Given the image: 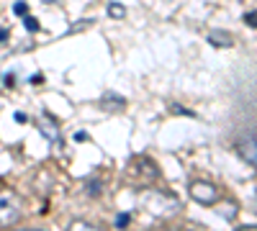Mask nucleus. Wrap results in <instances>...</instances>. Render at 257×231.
Segmentation results:
<instances>
[{
    "mask_svg": "<svg viewBox=\"0 0 257 231\" xmlns=\"http://www.w3.org/2000/svg\"><path fill=\"white\" fill-rule=\"evenodd\" d=\"M128 218H132V216H128V213H118V216H116V226H118V228H126Z\"/></svg>",
    "mask_w": 257,
    "mask_h": 231,
    "instance_id": "obj_10",
    "label": "nucleus"
},
{
    "mask_svg": "<svg viewBox=\"0 0 257 231\" xmlns=\"http://www.w3.org/2000/svg\"><path fill=\"white\" fill-rule=\"evenodd\" d=\"M24 24H26V29H29V31H39V21H36V18H31V16H26Z\"/></svg>",
    "mask_w": 257,
    "mask_h": 231,
    "instance_id": "obj_9",
    "label": "nucleus"
},
{
    "mask_svg": "<svg viewBox=\"0 0 257 231\" xmlns=\"http://www.w3.org/2000/svg\"><path fill=\"white\" fill-rule=\"evenodd\" d=\"M100 106H103L105 111H123V106H126V100H123L121 95H113V93H105V95H103V100H100Z\"/></svg>",
    "mask_w": 257,
    "mask_h": 231,
    "instance_id": "obj_5",
    "label": "nucleus"
},
{
    "mask_svg": "<svg viewBox=\"0 0 257 231\" xmlns=\"http://www.w3.org/2000/svg\"><path fill=\"white\" fill-rule=\"evenodd\" d=\"M254 203H257V195H254Z\"/></svg>",
    "mask_w": 257,
    "mask_h": 231,
    "instance_id": "obj_17",
    "label": "nucleus"
},
{
    "mask_svg": "<svg viewBox=\"0 0 257 231\" xmlns=\"http://www.w3.org/2000/svg\"><path fill=\"white\" fill-rule=\"evenodd\" d=\"M208 41H211L213 47H231V44H234L231 34H226V31H216V34H211V36H208Z\"/></svg>",
    "mask_w": 257,
    "mask_h": 231,
    "instance_id": "obj_6",
    "label": "nucleus"
},
{
    "mask_svg": "<svg viewBox=\"0 0 257 231\" xmlns=\"http://www.w3.org/2000/svg\"><path fill=\"white\" fill-rule=\"evenodd\" d=\"M21 218V200L11 190H0V228H11Z\"/></svg>",
    "mask_w": 257,
    "mask_h": 231,
    "instance_id": "obj_1",
    "label": "nucleus"
},
{
    "mask_svg": "<svg viewBox=\"0 0 257 231\" xmlns=\"http://www.w3.org/2000/svg\"><path fill=\"white\" fill-rule=\"evenodd\" d=\"M67 231H103V228H98V226H93V223H88V221H72V223L67 226Z\"/></svg>",
    "mask_w": 257,
    "mask_h": 231,
    "instance_id": "obj_7",
    "label": "nucleus"
},
{
    "mask_svg": "<svg viewBox=\"0 0 257 231\" xmlns=\"http://www.w3.org/2000/svg\"><path fill=\"white\" fill-rule=\"evenodd\" d=\"M13 11H16L18 16H26V3H16V6H13Z\"/></svg>",
    "mask_w": 257,
    "mask_h": 231,
    "instance_id": "obj_12",
    "label": "nucleus"
},
{
    "mask_svg": "<svg viewBox=\"0 0 257 231\" xmlns=\"http://www.w3.org/2000/svg\"><path fill=\"white\" fill-rule=\"evenodd\" d=\"M39 131L44 134L49 141H59V129H57L54 121H49V116H44V118L39 121Z\"/></svg>",
    "mask_w": 257,
    "mask_h": 231,
    "instance_id": "obj_4",
    "label": "nucleus"
},
{
    "mask_svg": "<svg viewBox=\"0 0 257 231\" xmlns=\"http://www.w3.org/2000/svg\"><path fill=\"white\" fill-rule=\"evenodd\" d=\"M108 16H113V18H123V16H126V8L118 6V3H111V6H108Z\"/></svg>",
    "mask_w": 257,
    "mask_h": 231,
    "instance_id": "obj_8",
    "label": "nucleus"
},
{
    "mask_svg": "<svg viewBox=\"0 0 257 231\" xmlns=\"http://www.w3.org/2000/svg\"><path fill=\"white\" fill-rule=\"evenodd\" d=\"M190 198L203 205H213L219 200V187L206 180H196V182H190Z\"/></svg>",
    "mask_w": 257,
    "mask_h": 231,
    "instance_id": "obj_2",
    "label": "nucleus"
},
{
    "mask_svg": "<svg viewBox=\"0 0 257 231\" xmlns=\"http://www.w3.org/2000/svg\"><path fill=\"white\" fill-rule=\"evenodd\" d=\"M6 39V31H0V41H3Z\"/></svg>",
    "mask_w": 257,
    "mask_h": 231,
    "instance_id": "obj_16",
    "label": "nucleus"
},
{
    "mask_svg": "<svg viewBox=\"0 0 257 231\" xmlns=\"http://www.w3.org/2000/svg\"><path fill=\"white\" fill-rule=\"evenodd\" d=\"M244 21H247V26L257 29V13H254V11H252V13H247V16H244Z\"/></svg>",
    "mask_w": 257,
    "mask_h": 231,
    "instance_id": "obj_11",
    "label": "nucleus"
},
{
    "mask_svg": "<svg viewBox=\"0 0 257 231\" xmlns=\"http://www.w3.org/2000/svg\"><path fill=\"white\" fill-rule=\"evenodd\" d=\"M237 231H257V226H242V228H237Z\"/></svg>",
    "mask_w": 257,
    "mask_h": 231,
    "instance_id": "obj_13",
    "label": "nucleus"
},
{
    "mask_svg": "<svg viewBox=\"0 0 257 231\" xmlns=\"http://www.w3.org/2000/svg\"><path fill=\"white\" fill-rule=\"evenodd\" d=\"M16 231H44V228H16Z\"/></svg>",
    "mask_w": 257,
    "mask_h": 231,
    "instance_id": "obj_14",
    "label": "nucleus"
},
{
    "mask_svg": "<svg viewBox=\"0 0 257 231\" xmlns=\"http://www.w3.org/2000/svg\"><path fill=\"white\" fill-rule=\"evenodd\" d=\"M234 149H237V154L247 164L257 167V134H242L237 141H234Z\"/></svg>",
    "mask_w": 257,
    "mask_h": 231,
    "instance_id": "obj_3",
    "label": "nucleus"
},
{
    "mask_svg": "<svg viewBox=\"0 0 257 231\" xmlns=\"http://www.w3.org/2000/svg\"><path fill=\"white\" fill-rule=\"evenodd\" d=\"M157 231H178V228H157Z\"/></svg>",
    "mask_w": 257,
    "mask_h": 231,
    "instance_id": "obj_15",
    "label": "nucleus"
}]
</instances>
